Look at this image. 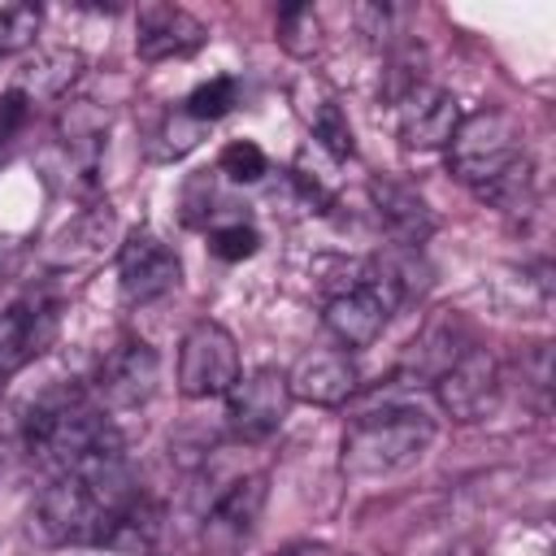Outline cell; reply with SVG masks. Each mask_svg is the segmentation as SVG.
I'll use <instances>...</instances> for the list:
<instances>
[{
	"label": "cell",
	"instance_id": "6da1fadb",
	"mask_svg": "<svg viewBox=\"0 0 556 556\" xmlns=\"http://www.w3.org/2000/svg\"><path fill=\"white\" fill-rule=\"evenodd\" d=\"M26 447L39 465H48L56 478H83L100 491H117V495H135L130 491V473H126V456H122V434L117 426L104 417V408H96L83 391L65 387V391H48L26 408L22 421Z\"/></svg>",
	"mask_w": 556,
	"mask_h": 556
},
{
	"label": "cell",
	"instance_id": "7a4b0ae2",
	"mask_svg": "<svg viewBox=\"0 0 556 556\" xmlns=\"http://www.w3.org/2000/svg\"><path fill=\"white\" fill-rule=\"evenodd\" d=\"M430 443H434V421L421 408L365 413L343 430L339 469L348 478H387L417 465Z\"/></svg>",
	"mask_w": 556,
	"mask_h": 556
},
{
	"label": "cell",
	"instance_id": "3957f363",
	"mask_svg": "<svg viewBox=\"0 0 556 556\" xmlns=\"http://www.w3.org/2000/svg\"><path fill=\"white\" fill-rule=\"evenodd\" d=\"M135 504V495H117V491H100L83 478H52L35 504V530L43 543L65 547V543H109L113 526L122 521V513Z\"/></svg>",
	"mask_w": 556,
	"mask_h": 556
},
{
	"label": "cell",
	"instance_id": "277c9868",
	"mask_svg": "<svg viewBox=\"0 0 556 556\" xmlns=\"http://www.w3.org/2000/svg\"><path fill=\"white\" fill-rule=\"evenodd\" d=\"M521 161H530L526 135H521V122L504 109H478L460 117V126L447 139V169L469 191H482L486 182L504 178Z\"/></svg>",
	"mask_w": 556,
	"mask_h": 556
},
{
	"label": "cell",
	"instance_id": "5b68a950",
	"mask_svg": "<svg viewBox=\"0 0 556 556\" xmlns=\"http://www.w3.org/2000/svg\"><path fill=\"white\" fill-rule=\"evenodd\" d=\"M235 382H239L235 334L213 317L191 321L178 343V391L187 400H213V395H226Z\"/></svg>",
	"mask_w": 556,
	"mask_h": 556
},
{
	"label": "cell",
	"instance_id": "8992f818",
	"mask_svg": "<svg viewBox=\"0 0 556 556\" xmlns=\"http://www.w3.org/2000/svg\"><path fill=\"white\" fill-rule=\"evenodd\" d=\"M400 300H404V295H400V287L391 282L387 269L361 274L352 287H343V291H334V295L326 300L321 321H326V330H330L343 348H369V343H378V334L387 330V321H391V313H395Z\"/></svg>",
	"mask_w": 556,
	"mask_h": 556
},
{
	"label": "cell",
	"instance_id": "52a82bcc",
	"mask_svg": "<svg viewBox=\"0 0 556 556\" xmlns=\"http://www.w3.org/2000/svg\"><path fill=\"white\" fill-rule=\"evenodd\" d=\"M178 278H182V261L156 230L139 226L117 248V287H122L126 304H152V300L169 295L178 287Z\"/></svg>",
	"mask_w": 556,
	"mask_h": 556
},
{
	"label": "cell",
	"instance_id": "ba28073f",
	"mask_svg": "<svg viewBox=\"0 0 556 556\" xmlns=\"http://www.w3.org/2000/svg\"><path fill=\"white\" fill-rule=\"evenodd\" d=\"M287 408H291L287 374L269 365L239 374V382L226 391V417L239 439H269L287 421Z\"/></svg>",
	"mask_w": 556,
	"mask_h": 556
},
{
	"label": "cell",
	"instance_id": "9c48e42d",
	"mask_svg": "<svg viewBox=\"0 0 556 556\" xmlns=\"http://www.w3.org/2000/svg\"><path fill=\"white\" fill-rule=\"evenodd\" d=\"M265 500H269V473L235 478L213 500V508L204 517V552L208 556H235L252 539V530L265 513Z\"/></svg>",
	"mask_w": 556,
	"mask_h": 556
},
{
	"label": "cell",
	"instance_id": "30bf717a",
	"mask_svg": "<svg viewBox=\"0 0 556 556\" xmlns=\"http://www.w3.org/2000/svg\"><path fill=\"white\" fill-rule=\"evenodd\" d=\"M156 382H161V356L143 339H122L117 348L104 352L96 369V395L104 408H117V413L148 404Z\"/></svg>",
	"mask_w": 556,
	"mask_h": 556
},
{
	"label": "cell",
	"instance_id": "8fae6325",
	"mask_svg": "<svg viewBox=\"0 0 556 556\" xmlns=\"http://www.w3.org/2000/svg\"><path fill=\"white\" fill-rule=\"evenodd\" d=\"M434 395L452 421H478L500 400V361L486 348H465L456 365L434 382Z\"/></svg>",
	"mask_w": 556,
	"mask_h": 556
},
{
	"label": "cell",
	"instance_id": "7c38bea8",
	"mask_svg": "<svg viewBox=\"0 0 556 556\" xmlns=\"http://www.w3.org/2000/svg\"><path fill=\"white\" fill-rule=\"evenodd\" d=\"M56 304L48 295H22L0 313V387L26 369L56 339Z\"/></svg>",
	"mask_w": 556,
	"mask_h": 556
},
{
	"label": "cell",
	"instance_id": "4fadbf2b",
	"mask_svg": "<svg viewBox=\"0 0 556 556\" xmlns=\"http://www.w3.org/2000/svg\"><path fill=\"white\" fill-rule=\"evenodd\" d=\"M460 100L447 91V87H430V83H413L400 100V113H395V130H400V143L404 148H417V152H430V148H447L452 130L460 126Z\"/></svg>",
	"mask_w": 556,
	"mask_h": 556
},
{
	"label": "cell",
	"instance_id": "5bb4252c",
	"mask_svg": "<svg viewBox=\"0 0 556 556\" xmlns=\"http://www.w3.org/2000/svg\"><path fill=\"white\" fill-rule=\"evenodd\" d=\"M208 43V26L178 4H143L135 52L139 61H182Z\"/></svg>",
	"mask_w": 556,
	"mask_h": 556
},
{
	"label": "cell",
	"instance_id": "9a60e30c",
	"mask_svg": "<svg viewBox=\"0 0 556 556\" xmlns=\"http://www.w3.org/2000/svg\"><path fill=\"white\" fill-rule=\"evenodd\" d=\"M356 365L348 361V352H334V348H321V352H304L291 374H287V387H291V400H304V404H317V408H339L356 395Z\"/></svg>",
	"mask_w": 556,
	"mask_h": 556
},
{
	"label": "cell",
	"instance_id": "2e32d148",
	"mask_svg": "<svg viewBox=\"0 0 556 556\" xmlns=\"http://www.w3.org/2000/svg\"><path fill=\"white\" fill-rule=\"evenodd\" d=\"M369 200L378 208V222L387 226V235L404 248H417L434 235V213L430 204L400 178H369Z\"/></svg>",
	"mask_w": 556,
	"mask_h": 556
},
{
	"label": "cell",
	"instance_id": "e0dca14e",
	"mask_svg": "<svg viewBox=\"0 0 556 556\" xmlns=\"http://www.w3.org/2000/svg\"><path fill=\"white\" fill-rule=\"evenodd\" d=\"M469 343H465V330H460V321L456 317H434L413 343H408V352H404V361H400V378H408V382H439L452 365H456V356L465 352Z\"/></svg>",
	"mask_w": 556,
	"mask_h": 556
},
{
	"label": "cell",
	"instance_id": "ac0fdd59",
	"mask_svg": "<svg viewBox=\"0 0 556 556\" xmlns=\"http://www.w3.org/2000/svg\"><path fill=\"white\" fill-rule=\"evenodd\" d=\"M78 74H83V56H78L74 48H43V52H35V61L22 70L17 87L30 96V104H35V96L56 100V96H65V91L74 87Z\"/></svg>",
	"mask_w": 556,
	"mask_h": 556
},
{
	"label": "cell",
	"instance_id": "d6986e66",
	"mask_svg": "<svg viewBox=\"0 0 556 556\" xmlns=\"http://www.w3.org/2000/svg\"><path fill=\"white\" fill-rule=\"evenodd\" d=\"M109 239H113V213H109V204H104V208H91V213L74 217V226H65V230L56 235L52 256H56V265H78V261L100 256Z\"/></svg>",
	"mask_w": 556,
	"mask_h": 556
},
{
	"label": "cell",
	"instance_id": "ffe728a7",
	"mask_svg": "<svg viewBox=\"0 0 556 556\" xmlns=\"http://www.w3.org/2000/svg\"><path fill=\"white\" fill-rule=\"evenodd\" d=\"M274 30H278L282 52H291V56H300V61L321 48V17L313 13V4H282Z\"/></svg>",
	"mask_w": 556,
	"mask_h": 556
},
{
	"label": "cell",
	"instance_id": "44dd1931",
	"mask_svg": "<svg viewBox=\"0 0 556 556\" xmlns=\"http://www.w3.org/2000/svg\"><path fill=\"white\" fill-rule=\"evenodd\" d=\"M308 126H313V139H317V148H326L334 161H348V156L356 152V139H352V122H348V113L339 109V100H334V96L317 100V109L308 113Z\"/></svg>",
	"mask_w": 556,
	"mask_h": 556
},
{
	"label": "cell",
	"instance_id": "7402d4cb",
	"mask_svg": "<svg viewBox=\"0 0 556 556\" xmlns=\"http://www.w3.org/2000/svg\"><path fill=\"white\" fill-rule=\"evenodd\" d=\"M235 104H239V83H235L230 74H217V78L191 87V96L182 100V113H187L191 122L208 126V122H222Z\"/></svg>",
	"mask_w": 556,
	"mask_h": 556
},
{
	"label": "cell",
	"instance_id": "603a6c76",
	"mask_svg": "<svg viewBox=\"0 0 556 556\" xmlns=\"http://www.w3.org/2000/svg\"><path fill=\"white\" fill-rule=\"evenodd\" d=\"M39 39V9L35 4H4L0 9V56L26 52Z\"/></svg>",
	"mask_w": 556,
	"mask_h": 556
},
{
	"label": "cell",
	"instance_id": "cb8c5ba5",
	"mask_svg": "<svg viewBox=\"0 0 556 556\" xmlns=\"http://www.w3.org/2000/svg\"><path fill=\"white\" fill-rule=\"evenodd\" d=\"M217 169L230 178V182H261L269 174V161L265 152L252 143V139H230L217 156Z\"/></svg>",
	"mask_w": 556,
	"mask_h": 556
},
{
	"label": "cell",
	"instance_id": "d4e9b609",
	"mask_svg": "<svg viewBox=\"0 0 556 556\" xmlns=\"http://www.w3.org/2000/svg\"><path fill=\"white\" fill-rule=\"evenodd\" d=\"M256 248H261V235H256V226H248V222H226V226H213L208 230V252L217 256V261H248V256H256Z\"/></svg>",
	"mask_w": 556,
	"mask_h": 556
},
{
	"label": "cell",
	"instance_id": "484cf974",
	"mask_svg": "<svg viewBox=\"0 0 556 556\" xmlns=\"http://www.w3.org/2000/svg\"><path fill=\"white\" fill-rule=\"evenodd\" d=\"M200 130H204V126H200V122H191V117H187L182 109H178V113H169V117H165V130H161V135L169 139V148H165V152H174V156H182L187 148H195V139H200Z\"/></svg>",
	"mask_w": 556,
	"mask_h": 556
},
{
	"label": "cell",
	"instance_id": "4316f807",
	"mask_svg": "<svg viewBox=\"0 0 556 556\" xmlns=\"http://www.w3.org/2000/svg\"><path fill=\"white\" fill-rule=\"evenodd\" d=\"M26 113H30V96H26L22 87H9V91L0 96V135L17 130V126L26 122Z\"/></svg>",
	"mask_w": 556,
	"mask_h": 556
},
{
	"label": "cell",
	"instance_id": "83f0119b",
	"mask_svg": "<svg viewBox=\"0 0 556 556\" xmlns=\"http://www.w3.org/2000/svg\"><path fill=\"white\" fill-rule=\"evenodd\" d=\"M274 556H330L321 543H291V547H278Z\"/></svg>",
	"mask_w": 556,
	"mask_h": 556
}]
</instances>
